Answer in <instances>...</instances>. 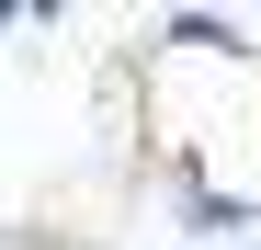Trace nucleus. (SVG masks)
<instances>
[{
    "instance_id": "nucleus-1",
    "label": "nucleus",
    "mask_w": 261,
    "mask_h": 250,
    "mask_svg": "<svg viewBox=\"0 0 261 250\" xmlns=\"http://www.w3.org/2000/svg\"><path fill=\"white\" fill-rule=\"evenodd\" d=\"M193 228H204V239H239V228H250V205H227V193H193Z\"/></svg>"
}]
</instances>
